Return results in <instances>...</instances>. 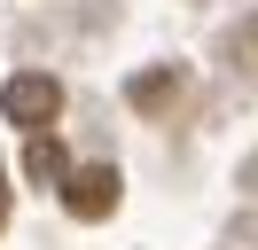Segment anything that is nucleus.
Listing matches in <instances>:
<instances>
[{
	"label": "nucleus",
	"mask_w": 258,
	"mask_h": 250,
	"mask_svg": "<svg viewBox=\"0 0 258 250\" xmlns=\"http://www.w3.org/2000/svg\"><path fill=\"white\" fill-rule=\"evenodd\" d=\"M0 219H8V172H0Z\"/></svg>",
	"instance_id": "obj_5"
},
{
	"label": "nucleus",
	"mask_w": 258,
	"mask_h": 250,
	"mask_svg": "<svg viewBox=\"0 0 258 250\" xmlns=\"http://www.w3.org/2000/svg\"><path fill=\"white\" fill-rule=\"evenodd\" d=\"M180 94H188V78H180L172 62H164V71H141V78H133V86H125V102H133V109H149V117H157V109H172Z\"/></svg>",
	"instance_id": "obj_3"
},
{
	"label": "nucleus",
	"mask_w": 258,
	"mask_h": 250,
	"mask_svg": "<svg viewBox=\"0 0 258 250\" xmlns=\"http://www.w3.org/2000/svg\"><path fill=\"white\" fill-rule=\"evenodd\" d=\"M117 164H86V172H71L63 180V203H71V219H110L117 211Z\"/></svg>",
	"instance_id": "obj_2"
},
{
	"label": "nucleus",
	"mask_w": 258,
	"mask_h": 250,
	"mask_svg": "<svg viewBox=\"0 0 258 250\" xmlns=\"http://www.w3.org/2000/svg\"><path fill=\"white\" fill-rule=\"evenodd\" d=\"M0 109H8V125H55V109H63V86H55L47 71H24V78H8V94H0Z\"/></svg>",
	"instance_id": "obj_1"
},
{
	"label": "nucleus",
	"mask_w": 258,
	"mask_h": 250,
	"mask_svg": "<svg viewBox=\"0 0 258 250\" xmlns=\"http://www.w3.org/2000/svg\"><path fill=\"white\" fill-rule=\"evenodd\" d=\"M24 172H32L39 188H47V180H71V164H63V141H55V133H32V149H24Z\"/></svg>",
	"instance_id": "obj_4"
}]
</instances>
